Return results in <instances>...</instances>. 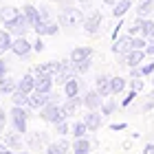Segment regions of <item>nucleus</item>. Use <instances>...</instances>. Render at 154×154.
<instances>
[{"instance_id": "obj_1", "label": "nucleus", "mask_w": 154, "mask_h": 154, "mask_svg": "<svg viewBox=\"0 0 154 154\" xmlns=\"http://www.w3.org/2000/svg\"><path fill=\"white\" fill-rule=\"evenodd\" d=\"M84 18H86V13H84L82 7H62V9L57 11V20H60V24H62V29L68 31V33H73L77 26H82L84 24Z\"/></svg>"}, {"instance_id": "obj_2", "label": "nucleus", "mask_w": 154, "mask_h": 154, "mask_svg": "<svg viewBox=\"0 0 154 154\" xmlns=\"http://www.w3.org/2000/svg\"><path fill=\"white\" fill-rule=\"evenodd\" d=\"M82 9H84V13H86L84 24H82V31L86 33V35H97V33L101 31V24H103V13L95 7V2L82 5Z\"/></svg>"}, {"instance_id": "obj_3", "label": "nucleus", "mask_w": 154, "mask_h": 154, "mask_svg": "<svg viewBox=\"0 0 154 154\" xmlns=\"http://www.w3.org/2000/svg\"><path fill=\"white\" fill-rule=\"evenodd\" d=\"M33 110H29L26 106H11L9 110V123H11V128L20 132V134H29V119L33 117L31 115Z\"/></svg>"}, {"instance_id": "obj_4", "label": "nucleus", "mask_w": 154, "mask_h": 154, "mask_svg": "<svg viewBox=\"0 0 154 154\" xmlns=\"http://www.w3.org/2000/svg\"><path fill=\"white\" fill-rule=\"evenodd\" d=\"M44 123H57V121H62V119H66V115H64V110H62V103H55V101H48L44 108L40 110V115H38Z\"/></svg>"}, {"instance_id": "obj_5", "label": "nucleus", "mask_w": 154, "mask_h": 154, "mask_svg": "<svg viewBox=\"0 0 154 154\" xmlns=\"http://www.w3.org/2000/svg\"><path fill=\"white\" fill-rule=\"evenodd\" d=\"M5 29L11 31L13 38H22V35H29V31H33V26H31L29 20H26V16L20 11V16H18L16 20H11V22H7Z\"/></svg>"}, {"instance_id": "obj_6", "label": "nucleus", "mask_w": 154, "mask_h": 154, "mask_svg": "<svg viewBox=\"0 0 154 154\" xmlns=\"http://www.w3.org/2000/svg\"><path fill=\"white\" fill-rule=\"evenodd\" d=\"M11 53L16 55V57H20V60H29L31 53H33V42L26 35L16 38V40H13V46H11Z\"/></svg>"}, {"instance_id": "obj_7", "label": "nucleus", "mask_w": 154, "mask_h": 154, "mask_svg": "<svg viewBox=\"0 0 154 154\" xmlns=\"http://www.w3.org/2000/svg\"><path fill=\"white\" fill-rule=\"evenodd\" d=\"M132 48H134V35H130L128 31L112 40V53L115 55H125L128 51H132Z\"/></svg>"}, {"instance_id": "obj_8", "label": "nucleus", "mask_w": 154, "mask_h": 154, "mask_svg": "<svg viewBox=\"0 0 154 154\" xmlns=\"http://www.w3.org/2000/svg\"><path fill=\"white\" fill-rule=\"evenodd\" d=\"M62 29L60 20H46V22H38L35 26H33V31H35V35H42V38H48V35H57Z\"/></svg>"}, {"instance_id": "obj_9", "label": "nucleus", "mask_w": 154, "mask_h": 154, "mask_svg": "<svg viewBox=\"0 0 154 154\" xmlns=\"http://www.w3.org/2000/svg\"><path fill=\"white\" fill-rule=\"evenodd\" d=\"M103 97L97 88H88L84 93V108L86 110H101V103H103Z\"/></svg>"}, {"instance_id": "obj_10", "label": "nucleus", "mask_w": 154, "mask_h": 154, "mask_svg": "<svg viewBox=\"0 0 154 154\" xmlns=\"http://www.w3.org/2000/svg\"><path fill=\"white\" fill-rule=\"evenodd\" d=\"M26 143H29V148L38 150V148H46V145L51 143V139H48L46 130H33V132L26 134Z\"/></svg>"}, {"instance_id": "obj_11", "label": "nucleus", "mask_w": 154, "mask_h": 154, "mask_svg": "<svg viewBox=\"0 0 154 154\" xmlns=\"http://www.w3.org/2000/svg\"><path fill=\"white\" fill-rule=\"evenodd\" d=\"M51 101V93H38V90H33V93L29 95V101H26V108L33 110V112H40L42 108L46 106V103Z\"/></svg>"}, {"instance_id": "obj_12", "label": "nucleus", "mask_w": 154, "mask_h": 154, "mask_svg": "<svg viewBox=\"0 0 154 154\" xmlns=\"http://www.w3.org/2000/svg\"><path fill=\"white\" fill-rule=\"evenodd\" d=\"M44 150H46V154H73V143H68L64 137H60L55 141H51Z\"/></svg>"}, {"instance_id": "obj_13", "label": "nucleus", "mask_w": 154, "mask_h": 154, "mask_svg": "<svg viewBox=\"0 0 154 154\" xmlns=\"http://www.w3.org/2000/svg\"><path fill=\"white\" fill-rule=\"evenodd\" d=\"M82 119L86 121V125H88L90 132L101 130V125H103V115H101V110H86Z\"/></svg>"}, {"instance_id": "obj_14", "label": "nucleus", "mask_w": 154, "mask_h": 154, "mask_svg": "<svg viewBox=\"0 0 154 154\" xmlns=\"http://www.w3.org/2000/svg\"><path fill=\"white\" fill-rule=\"evenodd\" d=\"M145 57H148V53H145V48H132V51L125 53V68H134V66H141Z\"/></svg>"}, {"instance_id": "obj_15", "label": "nucleus", "mask_w": 154, "mask_h": 154, "mask_svg": "<svg viewBox=\"0 0 154 154\" xmlns=\"http://www.w3.org/2000/svg\"><path fill=\"white\" fill-rule=\"evenodd\" d=\"M68 57H71L73 64H77V62H84V60L95 57V51H93V46H75Z\"/></svg>"}, {"instance_id": "obj_16", "label": "nucleus", "mask_w": 154, "mask_h": 154, "mask_svg": "<svg viewBox=\"0 0 154 154\" xmlns=\"http://www.w3.org/2000/svg\"><path fill=\"white\" fill-rule=\"evenodd\" d=\"M53 86H55V77L44 75V73L35 75V90H38V93H51Z\"/></svg>"}, {"instance_id": "obj_17", "label": "nucleus", "mask_w": 154, "mask_h": 154, "mask_svg": "<svg viewBox=\"0 0 154 154\" xmlns=\"http://www.w3.org/2000/svg\"><path fill=\"white\" fill-rule=\"evenodd\" d=\"M82 75H77L73 77V79H68L64 86H62V90H64V97H77V95H82L84 90H82V79H79Z\"/></svg>"}, {"instance_id": "obj_18", "label": "nucleus", "mask_w": 154, "mask_h": 154, "mask_svg": "<svg viewBox=\"0 0 154 154\" xmlns=\"http://www.w3.org/2000/svg\"><path fill=\"white\" fill-rule=\"evenodd\" d=\"M20 16V9L18 7H13V5H0V24H7V22H11V20H16Z\"/></svg>"}, {"instance_id": "obj_19", "label": "nucleus", "mask_w": 154, "mask_h": 154, "mask_svg": "<svg viewBox=\"0 0 154 154\" xmlns=\"http://www.w3.org/2000/svg\"><path fill=\"white\" fill-rule=\"evenodd\" d=\"M2 141H5L7 145H9L11 150H16V152L22 150V134H20V132H16V130H13V132H7V130H5Z\"/></svg>"}, {"instance_id": "obj_20", "label": "nucleus", "mask_w": 154, "mask_h": 154, "mask_svg": "<svg viewBox=\"0 0 154 154\" xmlns=\"http://www.w3.org/2000/svg\"><path fill=\"white\" fill-rule=\"evenodd\" d=\"M18 88L31 95L33 90H35V73H33V71L24 73V75H22V77H20V79H18Z\"/></svg>"}, {"instance_id": "obj_21", "label": "nucleus", "mask_w": 154, "mask_h": 154, "mask_svg": "<svg viewBox=\"0 0 154 154\" xmlns=\"http://www.w3.org/2000/svg\"><path fill=\"white\" fill-rule=\"evenodd\" d=\"M95 88L99 90L103 97H110V95H112V93H110V75L108 73H99L95 77Z\"/></svg>"}, {"instance_id": "obj_22", "label": "nucleus", "mask_w": 154, "mask_h": 154, "mask_svg": "<svg viewBox=\"0 0 154 154\" xmlns=\"http://www.w3.org/2000/svg\"><path fill=\"white\" fill-rule=\"evenodd\" d=\"M130 9H132V0H117V5L110 7V16L117 18V20H121Z\"/></svg>"}, {"instance_id": "obj_23", "label": "nucleus", "mask_w": 154, "mask_h": 154, "mask_svg": "<svg viewBox=\"0 0 154 154\" xmlns=\"http://www.w3.org/2000/svg\"><path fill=\"white\" fill-rule=\"evenodd\" d=\"M13 40H16V38H13V33L7 31L5 26H2V29H0V55H7V53L11 51Z\"/></svg>"}, {"instance_id": "obj_24", "label": "nucleus", "mask_w": 154, "mask_h": 154, "mask_svg": "<svg viewBox=\"0 0 154 154\" xmlns=\"http://www.w3.org/2000/svg\"><path fill=\"white\" fill-rule=\"evenodd\" d=\"M117 110H119V101H117V97H115V95L106 97V99H103V103H101V115H103V117H112Z\"/></svg>"}, {"instance_id": "obj_25", "label": "nucleus", "mask_w": 154, "mask_h": 154, "mask_svg": "<svg viewBox=\"0 0 154 154\" xmlns=\"http://www.w3.org/2000/svg\"><path fill=\"white\" fill-rule=\"evenodd\" d=\"M88 125H86V121L84 119H75V121H71V134H73V139H82V137H86L88 134Z\"/></svg>"}, {"instance_id": "obj_26", "label": "nucleus", "mask_w": 154, "mask_h": 154, "mask_svg": "<svg viewBox=\"0 0 154 154\" xmlns=\"http://www.w3.org/2000/svg\"><path fill=\"white\" fill-rule=\"evenodd\" d=\"M18 88V79L16 77H11V75H7L2 82H0V95L2 97H11V93Z\"/></svg>"}, {"instance_id": "obj_27", "label": "nucleus", "mask_w": 154, "mask_h": 154, "mask_svg": "<svg viewBox=\"0 0 154 154\" xmlns=\"http://www.w3.org/2000/svg\"><path fill=\"white\" fill-rule=\"evenodd\" d=\"M125 86H128V79H125V77H121V75H112L110 77V93H112L115 97L121 95L125 90Z\"/></svg>"}, {"instance_id": "obj_28", "label": "nucleus", "mask_w": 154, "mask_h": 154, "mask_svg": "<svg viewBox=\"0 0 154 154\" xmlns=\"http://www.w3.org/2000/svg\"><path fill=\"white\" fill-rule=\"evenodd\" d=\"M90 152H93V143H90L86 137L73 141V154H90Z\"/></svg>"}, {"instance_id": "obj_29", "label": "nucleus", "mask_w": 154, "mask_h": 154, "mask_svg": "<svg viewBox=\"0 0 154 154\" xmlns=\"http://www.w3.org/2000/svg\"><path fill=\"white\" fill-rule=\"evenodd\" d=\"M134 11H137V16H141V18H152L154 16V0H141Z\"/></svg>"}, {"instance_id": "obj_30", "label": "nucleus", "mask_w": 154, "mask_h": 154, "mask_svg": "<svg viewBox=\"0 0 154 154\" xmlns=\"http://www.w3.org/2000/svg\"><path fill=\"white\" fill-rule=\"evenodd\" d=\"M22 13L26 16V20L31 22V26H35V24H38V20H40V16H38V5L24 2V5H22Z\"/></svg>"}, {"instance_id": "obj_31", "label": "nucleus", "mask_w": 154, "mask_h": 154, "mask_svg": "<svg viewBox=\"0 0 154 154\" xmlns=\"http://www.w3.org/2000/svg\"><path fill=\"white\" fill-rule=\"evenodd\" d=\"M53 132H55L57 137H66V134H71V119H62V121L53 123Z\"/></svg>"}, {"instance_id": "obj_32", "label": "nucleus", "mask_w": 154, "mask_h": 154, "mask_svg": "<svg viewBox=\"0 0 154 154\" xmlns=\"http://www.w3.org/2000/svg\"><path fill=\"white\" fill-rule=\"evenodd\" d=\"M11 103L13 106H26V101H29V93H24V90H20V88H16L11 93Z\"/></svg>"}, {"instance_id": "obj_33", "label": "nucleus", "mask_w": 154, "mask_h": 154, "mask_svg": "<svg viewBox=\"0 0 154 154\" xmlns=\"http://www.w3.org/2000/svg\"><path fill=\"white\" fill-rule=\"evenodd\" d=\"M38 16H40L38 22H46V20H53V11H51V7H48V5H38Z\"/></svg>"}, {"instance_id": "obj_34", "label": "nucleus", "mask_w": 154, "mask_h": 154, "mask_svg": "<svg viewBox=\"0 0 154 154\" xmlns=\"http://www.w3.org/2000/svg\"><path fill=\"white\" fill-rule=\"evenodd\" d=\"M154 33V18H143V24H141V35L143 38H150Z\"/></svg>"}, {"instance_id": "obj_35", "label": "nucleus", "mask_w": 154, "mask_h": 154, "mask_svg": "<svg viewBox=\"0 0 154 154\" xmlns=\"http://www.w3.org/2000/svg\"><path fill=\"white\" fill-rule=\"evenodd\" d=\"M73 66H75L77 75H86V73L90 71V66H93V57H90V60H84V62H77V64H73Z\"/></svg>"}, {"instance_id": "obj_36", "label": "nucleus", "mask_w": 154, "mask_h": 154, "mask_svg": "<svg viewBox=\"0 0 154 154\" xmlns=\"http://www.w3.org/2000/svg\"><path fill=\"white\" fill-rule=\"evenodd\" d=\"M145 77H130V88L137 90V93H141V90H145Z\"/></svg>"}, {"instance_id": "obj_37", "label": "nucleus", "mask_w": 154, "mask_h": 154, "mask_svg": "<svg viewBox=\"0 0 154 154\" xmlns=\"http://www.w3.org/2000/svg\"><path fill=\"white\" fill-rule=\"evenodd\" d=\"M141 73H143V77H150V75H154V60H150V62H143V64H141Z\"/></svg>"}, {"instance_id": "obj_38", "label": "nucleus", "mask_w": 154, "mask_h": 154, "mask_svg": "<svg viewBox=\"0 0 154 154\" xmlns=\"http://www.w3.org/2000/svg\"><path fill=\"white\" fill-rule=\"evenodd\" d=\"M7 75H9V64H7V57H5V55H0V82H2Z\"/></svg>"}, {"instance_id": "obj_39", "label": "nucleus", "mask_w": 154, "mask_h": 154, "mask_svg": "<svg viewBox=\"0 0 154 154\" xmlns=\"http://www.w3.org/2000/svg\"><path fill=\"white\" fill-rule=\"evenodd\" d=\"M137 95H139V93H137V90H132V88H130V93H128V97H125V99L121 101V106H123V108H128V106H130V103H132V101H134V99H137Z\"/></svg>"}, {"instance_id": "obj_40", "label": "nucleus", "mask_w": 154, "mask_h": 154, "mask_svg": "<svg viewBox=\"0 0 154 154\" xmlns=\"http://www.w3.org/2000/svg\"><path fill=\"white\" fill-rule=\"evenodd\" d=\"M44 48H46L44 40H42V35H38V40L33 42V51H35V53H42V51H44Z\"/></svg>"}, {"instance_id": "obj_41", "label": "nucleus", "mask_w": 154, "mask_h": 154, "mask_svg": "<svg viewBox=\"0 0 154 154\" xmlns=\"http://www.w3.org/2000/svg\"><path fill=\"white\" fill-rule=\"evenodd\" d=\"M145 46H148V38L134 35V48H145Z\"/></svg>"}, {"instance_id": "obj_42", "label": "nucleus", "mask_w": 154, "mask_h": 154, "mask_svg": "<svg viewBox=\"0 0 154 154\" xmlns=\"http://www.w3.org/2000/svg\"><path fill=\"white\" fill-rule=\"evenodd\" d=\"M7 121H9V115L5 112V108H2V106H0V128H2V130L7 128Z\"/></svg>"}, {"instance_id": "obj_43", "label": "nucleus", "mask_w": 154, "mask_h": 154, "mask_svg": "<svg viewBox=\"0 0 154 154\" xmlns=\"http://www.w3.org/2000/svg\"><path fill=\"white\" fill-rule=\"evenodd\" d=\"M145 53H148V57H154V40H148V46H145Z\"/></svg>"}, {"instance_id": "obj_44", "label": "nucleus", "mask_w": 154, "mask_h": 154, "mask_svg": "<svg viewBox=\"0 0 154 154\" xmlns=\"http://www.w3.org/2000/svg\"><path fill=\"white\" fill-rule=\"evenodd\" d=\"M143 154H154V143H148L143 148Z\"/></svg>"}, {"instance_id": "obj_45", "label": "nucleus", "mask_w": 154, "mask_h": 154, "mask_svg": "<svg viewBox=\"0 0 154 154\" xmlns=\"http://www.w3.org/2000/svg\"><path fill=\"white\" fill-rule=\"evenodd\" d=\"M125 128H128L125 123H112L110 125V130H125Z\"/></svg>"}, {"instance_id": "obj_46", "label": "nucleus", "mask_w": 154, "mask_h": 154, "mask_svg": "<svg viewBox=\"0 0 154 154\" xmlns=\"http://www.w3.org/2000/svg\"><path fill=\"white\" fill-rule=\"evenodd\" d=\"M101 2L106 5V7H115V5H117V0H101Z\"/></svg>"}, {"instance_id": "obj_47", "label": "nucleus", "mask_w": 154, "mask_h": 154, "mask_svg": "<svg viewBox=\"0 0 154 154\" xmlns=\"http://www.w3.org/2000/svg\"><path fill=\"white\" fill-rule=\"evenodd\" d=\"M79 5H88V2H95V0H77Z\"/></svg>"}, {"instance_id": "obj_48", "label": "nucleus", "mask_w": 154, "mask_h": 154, "mask_svg": "<svg viewBox=\"0 0 154 154\" xmlns=\"http://www.w3.org/2000/svg\"><path fill=\"white\" fill-rule=\"evenodd\" d=\"M2 134H5V130H2V128H0V141H2Z\"/></svg>"}, {"instance_id": "obj_49", "label": "nucleus", "mask_w": 154, "mask_h": 154, "mask_svg": "<svg viewBox=\"0 0 154 154\" xmlns=\"http://www.w3.org/2000/svg\"><path fill=\"white\" fill-rule=\"evenodd\" d=\"M16 154H31V152H22V150H20V152H16Z\"/></svg>"}, {"instance_id": "obj_50", "label": "nucleus", "mask_w": 154, "mask_h": 154, "mask_svg": "<svg viewBox=\"0 0 154 154\" xmlns=\"http://www.w3.org/2000/svg\"><path fill=\"white\" fill-rule=\"evenodd\" d=\"M152 90H154V77H152Z\"/></svg>"}, {"instance_id": "obj_51", "label": "nucleus", "mask_w": 154, "mask_h": 154, "mask_svg": "<svg viewBox=\"0 0 154 154\" xmlns=\"http://www.w3.org/2000/svg\"><path fill=\"white\" fill-rule=\"evenodd\" d=\"M148 40H154V33H152V35H150V38H148Z\"/></svg>"}, {"instance_id": "obj_52", "label": "nucleus", "mask_w": 154, "mask_h": 154, "mask_svg": "<svg viewBox=\"0 0 154 154\" xmlns=\"http://www.w3.org/2000/svg\"><path fill=\"white\" fill-rule=\"evenodd\" d=\"M53 2H57V0H53Z\"/></svg>"}, {"instance_id": "obj_53", "label": "nucleus", "mask_w": 154, "mask_h": 154, "mask_svg": "<svg viewBox=\"0 0 154 154\" xmlns=\"http://www.w3.org/2000/svg\"><path fill=\"white\" fill-rule=\"evenodd\" d=\"M152 18H154V16H152Z\"/></svg>"}]
</instances>
